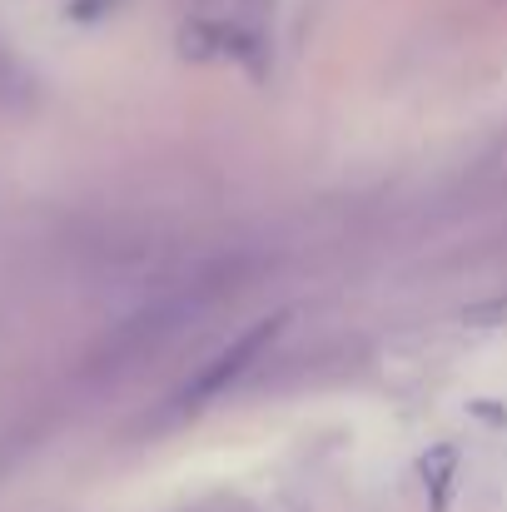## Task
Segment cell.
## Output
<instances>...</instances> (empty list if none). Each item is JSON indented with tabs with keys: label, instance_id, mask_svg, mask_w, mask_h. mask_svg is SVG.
<instances>
[{
	"label": "cell",
	"instance_id": "6da1fadb",
	"mask_svg": "<svg viewBox=\"0 0 507 512\" xmlns=\"http://www.w3.org/2000/svg\"><path fill=\"white\" fill-rule=\"evenodd\" d=\"M234 284H239V264L224 259V264H209V269L189 274L184 284H174L165 294H155L130 319H120L100 339V348L85 358V383H125V378H135L145 363L169 353L199 319H209L229 299Z\"/></svg>",
	"mask_w": 507,
	"mask_h": 512
},
{
	"label": "cell",
	"instance_id": "7a4b0ae2",
	"mask_svg": "<svg viewBox=\"0 0 507 512\" xmlns=\"http://www.w3.org/2000/svg\"><path fill=\"white\" fill-rule=\"evenodd\" d=\"M284 324H289V314H269V319H254L249 329H239L204 368H194V373L184 378V388L169 398V413H174V418H189V413L219 403L229 388H239V383L269 358V348L284 339Z\"/></svg>",
	"mask_w": 507,
	"mask_h": 512
},
{
	"label": "cell",
	"instance_id": "3957f363",
	"mask_svg": "<svg viewBox=\"0 0 507 512\" xmlns=\"http://www.w3.org/2000/svg\"><path fill=\"white\" fill-rule=\"evenodd\" d=\"M30 95V75H25V65L0 45V105H20Z\"/></svg>",
	"mask_w": 507,
	"mask_h": 512
}]
</instances>
